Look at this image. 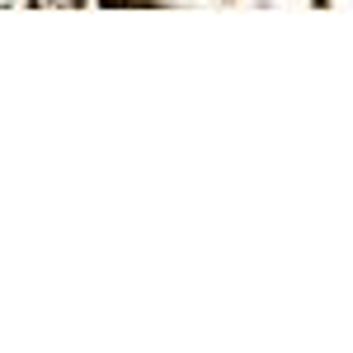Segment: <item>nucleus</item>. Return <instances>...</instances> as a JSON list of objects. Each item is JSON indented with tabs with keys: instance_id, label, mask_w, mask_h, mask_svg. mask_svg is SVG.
Listing matches in <instances>:
<instances>
[]
</instances>
